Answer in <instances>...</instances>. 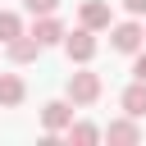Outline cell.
<instances>
[{
	"instance_id": "cell-11",
	"label": "cell",
	"mask_w": 146,
	"mask_h": 146,
	"mask_svg": "<svg viewBox=\"0 0 146 146\" xmlns=\"http://www.w3.org/2000/svg\"><path fill=\"white\" fill-rule=\"evenodd\" d=\"M64 137H68L73 146H96V141L105 137V128H96V123H68Z\"/></svg>"
},
{
	"instance_id": "cell-1",
	"label": "cell",
	"mask_w": 146,
	"mask_h": 146,
	"mask_svg": "<svg viewBox=\"0 0 146 146\" xmlns=\"http://www.w3.org/2000/svg\"><path fill=\"white\" fill-rule=\"evenodd\" d=\"M96 50H100V41H96V32L91 27H73V32H64V55L73 59V64H91L96 59Z\"/></svg>"
},
{
	"instance_id": "cell-5",
	"label": "cell",
	"mask_w": 146,
	"mask_h": 146,
	"mask_svg": "<svg viewBox=\"0 0 146 146\" xmlns=\"http://www.w3.org/2000/svg\"><path fill=\"white\" fill-rule=\"evenodd\" d=\"M41 50H46V46H41V41H36L32 32H18L14 41H5V55H9L14 64H32V59H36Z\"/></svg>"
},
{
	"instance_id": "cell-15",
	"label": "cell",
	"mask_w": 146,
	"mask_h": 146,
	"mask_svg": "<svg viewBox=\"0 0 146 146\" xmlns=\"http://www.w3.org/2000/svg\"><path fill=\"white\" fill-rule=\"evenodd\" d=\"M123 9H128L132 18H141V14H146V0H123Z\"/></svg>"
},
{
	"instance_id": "cell-3",
	"label": "cell",
	"mask_w": 146,
	"mask_h": 146,
	"mask_svg": "<svg viewBox=\"0 0 146 146\" xmlns=\"http://www.w3.org/2000/svg\"><path fill=\"white\" fill-rule=\"evenodd\" d=\"M100 87H105V82H100V73L82 68V73H73V78H68V100H73V105H96V100H100Z\"/></svg>"
},
{
	"instance_id": "cell-14",
	"label": "cell",
	"mask_w": 146,
	"mask_h": 146,
	"mask_svg": "<svg viewBox=\"0 0 146 146\" xmlns=\"http://www.w3.org/2000/svg\"><path fill=\"white\" fill-rule=\"evenodd\" d=\"M132 78H141V82H146V50H137V55H132Z\"/></svg>"
},
{
	"instance_id": "cell-8",
	"label": "cell",
	"mask_w": 146,
	"mask_h": 146,
	"mask_svg": "<svg viewBox=\"0 0 146 146\" xmlns=\"http://www.w3.org/2000/svg\"><path fill=\"white\" fill-rule=\"evenodd\" d=\"M119 105H123V114H132V119H146V82H141V78H132V82L123 87Z\"/></svg>"
},
{
	"instance_id": "cell-4",
	"label": "cell",
	"mask_w": 146,
	"mask_h": 146,
	"mask_svg": "<svg viewBox=\"0 0 146 146\" xmlns=\"http://www.w3.org/2000/svg\"><path fill=\"white\" fill-rule=\"evenodd\" d=\"M78 23H82V27H91V32H105V27L114 23V14H110V5H105V0H82Z\"/></svg>"
},
{
	"instance_id": "cell-13",
	"label": "cell",
	"mask_w": 146,
	"mask_h": 146,
	"mask_svg": "<svg viewBox=\"0 0 146 146\" xmlns=\"http://www.w3.org/2000/svg\"><path fill=\"white\" fill-rule=\"evenodd\" d=\"M23 9H27L32 18H41V14H55V9H59V0H23Z\"/></svg>"
},
{
	"instance_id": "cell-12",
	"label": "cell",
	"mask_w": 146,
	"mask_h": 146,
	"mask_svg": "<svg viewBox=\"0 0 146 146\" xmlns=\"http://www.w3.org/2000/svg\"><path fill=\"white\" fill-rule=\"evenodd\" d=\"M18 32H23V18H18V14H9V9H0V46H5V41H14Z\"/></svg>"
},
{
	"instance_id": "cell-7",
	"label": "cell",
	"mask_w": 146,
	"mask_h": 146,
	"mask_svg": "<svg viewBox=\"0 0 146 146\" xmlns=\"http://www.w3.org/2000/svg\"><path fill=\"white\" fill-rule=\"evenodd\" d=\"M41 123H46V132H64V128L73 123V100H50V105H41Z\"/></svg>"
},
{
	"instance_id": "cell-9",
	"label": "cell",
	"mask_w": 146,
	"mask_h": 146,
	"mask_svg": "<svg viewBox=\"0 0 146 146\" xmlns=\"http://www.w3.org/2000/svg\"><path fill=\"white\" fill-rule=\"evenodd\" d=\"M32 36H36L41 46H64V23H59L55 14H41V18L32 23Z\"/></svg>"
},
{
	"instance_id": "cell-6",
	"label": "cell",
	"mask_w": 146,
	"mask_h": 146,
	"mask_svg": "<svg viewBox=\"0 0 146 146\" xmlns=\"http://www.w3.org/2000/svg\"><path fill=\"white\" fill-rule=\"evenodd\" d=\"M105 137H110L114 146H137V141H141V123H137L132 114H123V119H110Z\"/></svg>"
},
{
	"instance_id": "cell-10",
	"label": "cell",
	"mask_w": 146,
	"mask_h": 146,
	"mask_svg": "<svg viewBox=\"0 0 146 146\" xmlns=\"http://www.w3.org/2000/svg\"><path fill=\"white\" fill-rule=\"evenodd\" d=\"M23 96H27L23 78H18V73H0V105L14 110V105H23Z\"/></svg>"
},
{
	"instance_id": "cell-2",
	"label": "cell",
	"mask_w": 146,
	"mask_h": 146,
	"mask_svg": "<svg viewBox=\"0 0 146 146\" xmlns=\"http://www.w3.org/2000/svg\"><path fill=\"white\" fill-rule=\"evenodd\" d=\"M141 41H146V27H141L137 18H128V23H110V46H114V50L137 55V50H141Z\"/></svg>"
}]
</instances>
